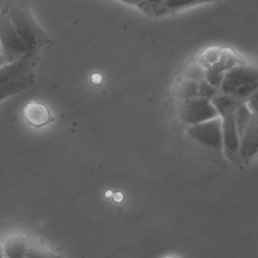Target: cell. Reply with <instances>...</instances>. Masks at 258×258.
I'll list each match as a JSON object with an SVG mask.
<instances>
[{
	"label": "cell",
	"mask_w": 258,
	"mask_h": 258,
	"mask_svg": "<svg viewBox=\"0 0 258 258\" xmlns=\"http://www.w3.org/2000/svg\"><path fill=\"white\" fill-rule=\"evenodd\" d=\"M36 62V54H30L0 67V102L33 86Z\"/></svg>",
	"instance_id": "6da1fadb"
},
{
	"label": "cell",
	"mask_w": 258,
	"mask_h": 258,
	"mask_svg": "<svg viewBox=\"0 0 258 258\" xmlns=\"http://www.w3.org/2000/svg\"><path fill=\"white\" fill-rule=\"evenodd\" d=\"M5 7L30 53L36 54L51 42L50 37L37 23L26 4L21 1H11Z\"/></svg>",
	"instance_id": "7a4b0ae2"
},
{
	"label": "cell",
	"mask_w": 258,
	"mask_h": 258,
	"mask_svg": "<svg viewBox=\"0 0 258 258\" xmlns=\"http://www.w3.org/2000/svg\"><path fill=\"white\" fill-rule=\"evenodd\" d=\"M244 101L245 100H242L236 96L223 93H219L215 98L212 99V102L222 120L223 148L225 154L232 160L239 155L240 144V137L235 120V112L239 105Z\"/></svg>",
	"instance_id": "3957f363"
},
{
	"label": "cell",
	"mask_w": 258,
	"mask_h": 258,
	"mask_svg": "<svg viewBox=\"0 0 258 258\" xmlns=\"http://www.w3.org/2000/svg\"><path fill=\"white\" fill-rule=\"evenodd\" d=\"M258 90V67L241 63L226 71L220 93L248 99Z\"/></svg>",
	"instance_id": "277c9868"
},
{
	"label": "cell",
	"mask_w": 258,
	"mask_h": 258,
	"mask_svg": "<svg viewBox=\"0 0 258 258\" xmlns=\"http://www.w3.org/2000/svg\"><path fill=\"white\" fill-rule=\"evenodd\" d=\"M0 47L2 53L13 60L32 54L16 30L6 7L0 9Z\"/></svg>",
	"instance_id": "5b68a950"
},
{
	"label": "cell",
	"mask_w": 258,
	"mask_h": 258,
	"mask_svg": "<svg viewBox=\"0 0 258 258\" xmlns=\"http://www.w3.org/2000/svg\"><path fill=\"white\" fill-rule=\"evenodd\" d=\"M2 246L6 258H58L44 245L23 235L8 238Z\"/></svg>",
	"instance_id": "8992f818"
},
{
	"label": "cell",
	"mask_w": 258,
	"mask_h": 258,
	"mask_svg": "<svg viewBox=\"0 0 258 258\" xmlns=\"http://www.w3.org/2000/svg\"><path fill=\"white\" fill-rule=\"evenodd\" d=\"M178 116L186 125H196L219 117L212 100L195 97L178 103Z\"/></svg>",
	"instance_id": "52a82bcc"
},
{
	"label": "cell",
	"mask_w": 258,
	"mask_h": 258,
	"mask_svg": "<svg viewBox=\"0 0 258 258\" xmlns=\"http://www.w3.org/2000/svg\"><path fill=\"white\" fill-rule=\"evenodd\" d=\"M186 134L197 143L209 148H223V131L221 117H216L205 122L190 125L186 128Z\"/></svg>",
	"instance_id": "ba28073f"
},
{
	"label": "cell",
	"mask_w": 258,
	"mask_h": 258,
	"mask_svg": "<svg viewBox=\"0 0 258 258\" xmlns=\"http://www.w3.org/2000/svg\"><path fill=\"white\" fill-rule=\"evenodd\" d=\"M258 153V116L252 114L251 119L240 136L239 157L249 161Z\"/></svg>",
	"instance_id": "9c48e42d"
},
{
	"label": "cell",
	"mask_w": 258,
	"mask_h": 258,
	"mask_svg": "<svg viewBox=\"0 0 258 258\" xmlns=\"http://www.w3.org/2000/svg\"><path fill=\"white\" fill-rule=\"evenodd\" d=\"M23 118L25 121L35 128L43 127L50 122L53 118L49 109L42 103L30 101L23 108Z\"/></svg>",
	"instance_id": "30bf717a"
},
{
	"label": "cell",
	"mask_w": 258,
	"mask_h": 258,
	"mask_svg": "<svg viewBox=\"0 0 258 258\" xmlns=\"http://www.w3.org/2000/svg\"><path fill=\"white\" fill-rule=\"evenodd\" d=\"M213 0H164L158 8L155 17H161L173 14L185 8L196 6L199 4L211 2Z\"/></svg>",
	"instance_id": "8fae6325"
},
{
	"label": "cell",
	"mask_w": 258,
	"mask_h": 258,
	"mask_svg": "<svg viewBox=\"0 0 258 258\" xmlns=\"http://www.w3.org/2000/svg\"><path fill=\"white\" fill-rule=\"evenodd\" d=\"M199 82L200 81L183 78L178 83L175 93L178 103L195 97H199Z\"/></svg>",
	"instance_id": "7c38bea8"
},
{
	"label": "cell",
	"mask_w": 258,
	"mask_h": 258,
	"mask_svg": "<svg viewBox=\"0 0 258 258\" xmlns=\"http://www.w3.org/2000/svg\"><path fill=\"white\" fill-rule=\"evenodd\" d=\"M251 116H252V113L244 101L243 103H241L239 105V107L237 108V110L235 112V120H236V126H237V131H238L239 137L246 129V127L251 119Z\"/></svg>",
	"instance_id": "4fadbf2b"
},
{
	"label": "cell",
	"mask_w": 258,
	"mask_h": 258,
	"mask_svg": "<svg viewBox=\"0 0 258 258\" xmlns=\"http://www.w3.org/2000/svg\"><path fill=\"white\" fill-rule=\"evenodd\" d=\"M226 72L219 71L212 67L205 68V80L210 83L212 86L218 88L220 90V87L222 85V82L224 80Z\"/></svg>",
	"instance_id": "5bb4252c"
},
{
	"label": "cell",
	"mask_w": 258,
	"mask_h": 258,
	"mask_svg": "<svg viewBox=\"0 0 258 258\" xmlns=\"http://www.w3.org/2000/svg\"><path fill=\"white\" fill-rule=\"evenodd\" d=\"M183 78L191 79L195 81H202L205 79V67L202 66L201 63L194 62L189 63L185 67L184 73H183Z\"/></svg>",
	"instance_id": "9a60e30c"
},
{
	"label": "cell",
	"mask_w": 258,
	"mask_h": 258,
	"mask_svg": "<svg viewBox=\"0 0 258 258\" xmlns=\"http://www.w3.org/2000/svg\"><path fill=\"white\" fill-rule=\"evenodd\" d=\"M220 93V90L210 83H208L205 79L199 82V97H203L209 100H212Z\"/></svg>",
	"instance_id": "2e32d148"
},
{
	"label": "cell",
	"mask_w": 258,
	"mask_h": 258,
	"mask_svg": "<svg viewBox=\"0 0 258 258\" xmlns=\"http://www.w3.org/2000/svg\"><path fill=\"white\" fill-rule=\"evenodd\" d=\"M245 103L250 109L251 113L258 116V90L253 93L248 99H246Z\"/></svg>",
	"instance_id": "e0dca14e"
},
{
	"label": "cell",
	"mask_w": 258,
	"mask_h": 258,
	"mask_svg": "<svg viewBox=\"0 0 258 258\" xmlns=\"http://www.w3.org/2000/svg\"><path fill=\"white\" fill-rule=\"evenodd\" d=\"M121 1H123L126 4L132 5V6H136L138 8L143 3L144 0H121Z\"/></svg>",
	"instance_id": "ac0fdd59"
},
{
	"label": "cell",
	"mask_w": 258,
	"mask_h": 258,
	"mask_svg": "<svg viewBox=\"0 0 258 258\" xmlns=\"http://www.w3.org/2000/svg\"><path fill=\"white\" fill-rule=\"evenodd\" d=\"M12 60H13V59H11L10 57L6 56L5 54L0 53V67H1V66H3V64H5V63H7V62L12 61Z\"/></svg>",
	"instance_id": "d6986e66"
},
{
	"label": "cell",
	"mask_w": 258,
	"mask_h": 258,
	"mask_svg": "<svg viewBox=\"0 0 258 258\" xmlns=\"http://www.w3.org/2000/svg\"><path fill=\"white\" fill-rule=\"evenodd\" d=\"M113 198H114V200H115L116 202H120V201L123 200V196H122V194H120V192L114 194V195H113Z\"/></svg>",
	"instance_id": "ffe728a7"
},
{
	"label": "cell",
	"mask_w": 258,
	"mask_h": 258,
	"mask_svg": "<svg viewBox=\"0 0 258 258\" xmlns=\"http://www.w3.org/2000/svg\"><path fill=\"white\" fill-rule=\"evenodd\" d=\"M0 258H6L4 251H3V246L0 244Z\"/></svg>",
	"instance_id": "44dd1931"
},
{
	"label": "cell",
	"mask_w": 258,
	"mask_h": 258,
	"mask_svg": "<svg viewBox=\"0 0 258 258\" xmlns=\"http://www.w3.org/2000/svg\"><path fill=\"white\" fill-rule=\"evenodd\" d=\"M163 258H176L174 256H166V257H163Z\"/></svg>",
	"instance_id": "7402d4cb"
},
{
	"label": "cell",
	"mask_w": 258,
	"mask_h": 258,
	"mask_svg": "<svg viewBox=\"0 0 258 258\" xmlns=\"http://www.w3.org/2000/svg\"><path fill=\"white\" fill-rule=\"evenodd\" d=\"M0 53H2V50H1V47H0Z\"/></svg>",
	"instance_id": "603a6c76"
}]
</instances>
